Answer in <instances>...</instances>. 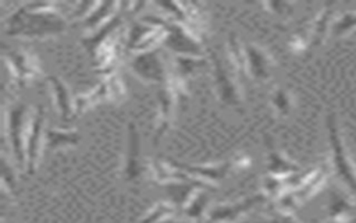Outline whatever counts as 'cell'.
<instances>
[{"instance_id":"obj_21","label":"cell","mask_w":356,"mask_h":223,"mask_svg":"<svg viewBox=\"0 0 356 223\" xmlns=\"http://www.w3.org/2000/svg\"><path fill=\"white\" fill-rule=\"evenodd\" d=\"M327 178H328V169L325 166L316 167V170L312 174V177L300 188L293 190V192H295L296 198L299 199V202H303V201L309 199L317 191H320L324 187V184L327 183Z\"/></svg>"},{"instance_id":"obj_2","label":"cell","mask_w":356,"mask_h":223,"mask_svg":"<svg viewBox=\"0 0 356 223\" xmlns=\"http://www.w3.org/2000/svg\"><path fill=\"white\" fill-rule=\"evenodd\" d=\"M29 106L25 102H17L4 107L3 134L8 141L14 163L18 170L26 169V135L31 123Z\"/></svg>"},{"instance_id":"obj_30","label":"cell","mask_w":356,"mask_h":223,"mask_svg":"<svg viewBox=\"0 0 356 223\" xmlns=\"http://www.w3.org/2000/svg\"><path fill=\"white\" fill-rule=\"evenodd\" d=\"M300 205L299 199L296 198L293 191H285L278 199H277V208L282 213H292L298 206Z\"/></svg>"},{"instance_id":"obj_35","label":"cell","mask_w":356,"mask_h":223,"mask_svg":"<svg viewBox=\"0 0 356 223\" xmlns=\"http://www.w3.org/2000/svg\"><path fill=\"white\" fill-rule=\"evenodd\" d=\"M232 164L234 166H236V167H241V169H246V167H249V164H250V157L248 156V155H242V156H238L234 162H232Z\"/></svg>"},{"instance_id":"obj_36","label":"cell","mask_w":356,"mask_h":223,"mask_svg":"<svg viewBox=\"0 0 356 223\" xmlns=\"http://www.w3.org/2000/svg\"><path fill=\"white\" fill-rule=\"evenodd\" d=\"M159 223H179V222H175V220H172L171 217H167V219H163V220L159 222Z\"/></svg>"},{"instance_id":"obj_14","label":"cell","mask_w":356,"mask_h":223,"mask_svg":"<svg viewBox=\"0 0 356 223\" xmlns=\"http://www.w3.org/2000/svg\"><path fill=\"white\" fill-rule=\"evenodd\" d=\"M142 164H140V139L139 131L134 121L128 124V142L125 151V160H124V178L129 183L136 181L140 177Z\"/></svg>"},{"instance_id":"obj_19","label":"cell","mask_w":356,"mask_h":223,"mask_svg":"<svg viewBox=\"0 0 356 223\" xmlns=\"http://www.w3.org/2000/svg\"><path fill=\"white\" fill-rule=\"evenodd\" d=\"M332 6L334 3H327L324 6V8L318 13V15L314 18V21L312 22V26H310V31H309V46L312 49H316L318 47L325 36H327V32H328V25H330V21L334 15V10H332Z\"/></svg>"},{"instance_id":"obj_12","label":"cell","mask_w":356,"mask_h":223,"mask_svg":"<svg viewBox=\"0 0 356 223\" xmlns=\"http://www.w3.org/2000/svg\"><path fill=\"white\" fill-rule=\"evenodd\" d=\"M246 56V74L257 82H266L271 78L275 60L270 52L256 43H245Z\"/></svg>"},{"instance_id":"obj_1","label":"cell","mask_w":356,"mask_h":223,"mask_svg":"<svg viewBox=\"0 0 356 223\" xmlns=\"http://www.w3.org/2000/svg\"><path fill=\"white\" fill-rule=\"evenodd\" d=\"M63 6L57 1L22 4L6 18L4 33L22 39H46L61 35L68 29Z\"/></svg>"},{"instance_id":"obj_32","label":"cell","mask_w":356,"mask_h":223,"mask_svg":"<svg viewBox=\"0 0 356 223\" xmlns=\"http://www.w3.org/2000/svg\"><path fill=\"white\" fill-rule=\"evenodd\" d=\"M263 6L278 15H289L292 13V4L285 1H271V3H264Z\"/></svg>"},{"instance_id":"obj_29","label":"cell","mask_w":356,"mask_h":223,"mask_svg":"<svg viewBox=\"0 0 356 223\" xmlns=\"http://www.w3.org/2000/svg\"><path fill=\"white\" fill-rule=\"evenodd\" d=\"M1 167H3V173H1L3 190L8 191L10 194H14L15 192V174H14L11 163H8V159L6 155H3V157H1Z\"/></svg>"},{"instance_id":"obj_4","label":"cell","mask_w":356,"mask_h":223,"mask_svg":"<svg viewBox=\"0 0 356 223\" xmlns=\"http://www.w3.org/2000/svg\"><path fill=\"white\" fill-rule=\"evenodd\" d=\"M211 66H213V78H214V89L217 98L221 103L228 105L234 109L242 110L243 106V92L241 88V82L238 79L239 72L231 67H227L221 57L211 52Z\"/></svg>"},{"instance_id":"obj_18","label":"cell","mask_w":356,"mask_h":223,"mask_svg":"<svg viewBox=\"0 0 356 223\" xmlns=\"http://www.w3.org/2000/svg\"><path fill=\"white\" fill-rule=\"evenodd\" d=\"M81 141L78 130H60L47 128L44 132V148L46 151H56L65 146H76Z\"/></svg>"},{"instance_id":"obj_22","label":"cell","mask_w":356,"mask_h":223,"mask_svg":"<svg viewBox=\"0 0 356 223\" xmlns=\"http://www.w3.org/2000/svg\"><path fill=\"white\" fill-rule=\"evenodd\" d=\"M209 201H210V195L207 190H199L195 194V197L191 199V202L185 206L182 213L193 222H200L204 217H207Z\"/></svg>"},{"instance_id":"obj_31","label":"cell","mask_w":356,"mask_h":223,"mask_svg":"<svg viewBox=\"0 0 356 223\" xmlns=\"http://www.w3.org/2000/svg\"><path fill=\"white\" fill-rule=\"evenodd\" d=\"M353 28H356V13H346L334 24L332 33L335 36H341Z\"/></svg>"},{"instance_id":"obj_27","label":"cell","mask_w":356,"mask_h":223,"mask_svg":"<svg viewBox=\"0 0 356 223\" xmlns=\"http://www.w3.org/2000/svg\"><path fill=\"white\" fill-rule=\"evenodd\" d=\"M285 191H288V190H286L284 177H277V176L267 174L263 178V194L268 199H275L277 201Z\"/></svg>"},{"instance_id":"obj_13","label":"cell","mask_w":356,"mask_h":223,"mask_svg":"<svg viewBox=\"0 0 356 223\" xmlns=\"http://www.w3.org/2000/svg\"><path fill=\"white\" fill-rule=\"evenodd\" d=\"M177 169L189 174L195 181L204 184L210 190L216 188L220 181H222L228 171L232 167V162L225 160L220 163H209V164H188L177 160H170Z\"/></svg>"},{"instance_id":"obj_6","label":"cell","mask_w":356,"mask_h":223,"mask_svg":"<svg viewBox=\"0 0 356 223\" xmlns=\"http://www.w3.org/2000/svg\"><path fill=\"white\" fill-rule=\"evenodd\" d=\"M3 61L10 71V77L19 89H24L42 74L40 61L29 49H8L3 53Z\"/></svg>"},{"instance_id":"obj_17","label":"cell","mask_w":356,"mask_h":223,"mask_svg":"<svg viewBox=\"0 0 356 223\" xmlns=\"http://www.w3.org/2000/svg\"><path fill=\"white\" fill-rule=\"evenodd\" d=\"M121 8V3L118 1H97L96 7L92 10V13L81 21L82 28L90 35L95 31H97L100 26H103L106 22H108Z\"/></svg>"},{"instance_id":"obj_20","label":"cell","mask_w":356,"mask_h":223,"mask_svg":"<svg viewBox=\"0 0 356 223\" xmlns=\"http://www.w3.org/2000/svg\"><path fill=\"white\" fill-rule=\"evenodd\" d=\"M207 64L206 57H192V56H178L174 54L171 72L177 75L179 79L188 84V78L199 68Z\"/></svg>"},{"instance_id":"obj_23","label":"cell","mask_w":356,"mask_h":223,"mask_svg":"<svg viewBox=\"0 0 356 223\" xmlns=\"http://www.w3.org/2000/svg\"><path fill=\"white\" fill-rule=\"evenodd\" d=\"M156 28L157 26L146 24L142 20L135 21L128 29L127 40H125V50L132 53L149 35H152L156 31Z\"/></svg>"},{"instance_id":"obj_28","label":"cell","mask_w":356,"mask_h":223,"mask_svg":"<svg viewBox=\"0 0 356 223\" xmlns=\"http://www.w3.org/2000/svg\"><path fill=\"white\" fill-rule=\"evenodd\" d=\"M350 205L348 201L337 194L335 191L331 192L330 197V206H328V217H342V216H350Z\"/></svg>"},{"instance_id":"obj_5","label":"cell","mask_w":356,"mask_h":223,"mask_svg":"<svg viewBox=\"0 0 356 223\" xmlns=\"http://www.w3.org/2000/svg\"><path fill=\"white\" fill-rule=\"evenodd\" d=\"M327 131H328V141L332 151V164L337 174L342 178V181L352 190L356 195V166L349 157L346 148L342 142L341 132L338 128L337 116L334 112H330L325 117Z\"/></svg>"},{"instance_id":"obj_8","label":"cell","mask_w":356,"mask_h":223,"mask_svg":"<svg viewBox=\"0 0 356 223\" xmlns=\"http://www.w3.org/2000/svg\"><path fill=\"white\" fill-rule=\"evenodd\" d=\"M125 96V85L117 74H111L93 88L90 92L82 93L74 99L75 116L82 114L88 107L102 100H121Z\"/></svg>"},{"instance_id":"obj_34","label":"cell","mask_w":356,"mask_h":223,"mask_svg":"<svg viewBox=\"0 0 356 223\" xmlns=\"http://www.w3.org/2000/svg\"><path fill=\"white\" fill-rule=\"evenodd\" d=\"M309 45L306 43V39L300 35V33H293L289 39V49L293 53H299L302 50H305Z\"/></svg>"},{"instance_id":"obj_7","label":"cell","mask_w":356,"mask_h":223,"mask_svg":"<svg viewBox=\"0 0 356 223\" xmlns=\"http://www.w3.org/2000/svg\"><path fill=\"white\" fill-rule=\"evenodd\" d=\"M129 67L139 79L147 84H157L159 86L164 85L171 74V68H168L167 61L157 49L135 54Z\"/></svg>"},{"instance_id":"obj_25","label":"cell","mask_w":356,"mask_h":223,"mask_svg":"<svg viewBox=\"0 0 356 223\" xmlns=\"http://www.w3.org/2000/svg\"><path fill=\"white\" fill-rule=\"evenodd\" d=\"M270 102H271V106L275 110V113L280 116H288L292 112L293 105H295L292 92L282 86H277L273 91V93L270 96Z\"/></svg>"},{"instance_id":"obj_3","label":"cell","mask_w":356,"mask_h":223,"mask_svg":"<svg viewBox=\"0 0 356 223\" xmlns=\"http://www.w3.org/2000/svg\"><path fill=\"white\" fill-rule=\"evenodd\" d=\"M142 21L154 26H160L165 31L164 46L178 56H192V57H206L203 40L196 36L185 25L168 18L154 14L143 15Z\"/></svg>"},{"instance_id":"obj_33","label":"cell","mask_w":356,"mask_h":223,"mask_svg":"<svg viewBox=\"0 0 356 223\" xmlns=\"http://www.w3.org/2000/svg\"><path fill=\"white\" fill-rule=\"evenodd\" d=\"M252 223H299L292 213H282L280 212L278 215L267 219V220H257V222H252Z\"/></svg>"},{"instance_id":"obj_15","label":"cell","mask_w":356,"mask_h":223,"mask_svg":"<svg viewBox=\"0 0 356 223\" xmlns=\"http://www.w3.org/2000/svg\"><path fill=\"white\" fill-rule=\"evenodd\" d=\"M264 142L268 149V164H267V174L277 176V177H288L291 174L302 171L300 166L291 159H288L280 149L274 146V141L270 135H264Z\"/></svg>"},{"instance_id":"obj_9","label":"cell","mask_w":356,"mask_h":223,"mask_svg":"<svg viewBox=\"0 0 356 223\" xmlns=\"http://www.w3.org/2000/svg\"><path fill=\"white\" fill-rule=\"evenodd\" d=\"M44 107L42 103H39L31 116L29 130L26 135L25 153L28 176H33L36 173V167L39 164L40 155L44 148Z\"/></svg>"},{"instance_id":"obj_26","label":"cell","mask_w":356,"mask_h":223,"mask_svg":"<svg viewBox=\"0 0 356 223\" xmlns=\"http://www.w3.org/2000/svg\"><path fill=\"white\" fill-rule=\"evenodd\" d=\"M175 212L177 209L170 201H161L147 212V215L140 220V223H159L163 219L171 217Z\"/></svg>"},{"instance_id":"obj_10","label":"cell","mask_w":356,"mask_h":223,"mask_svg":"<svg viewBox=\"0 0 356 223\" xmlns=\"http://www.w3.org/2000/svg\"><path fill=\"white\" fill-rule=\"evenodd\" d=\"M157 100H159V113L156 118V130H154V138H153L154 145H157L161 141L164 134L171 127L175 116V109L181 102V98L174 89V86L171 85V82L167 81L164 85L159 86Z\"/></svg>"},{"instance_id":"obj_24","label":"cell","mask_w":356,"mask_h":223,"mask_svg":"<svg viewBox=\"0 0 356 223\" xmlns=\"http://www.w3.org/2000/svg\"><path fill=\"white\" fill-rule=\"evenodd\" d=\"M228 57L229 63L234 66V68L239 72V75H248L246 74V56H245V49L243 45L241 43L239 38L231 32L228 35Z\"/></svg>"},{"instance_id":"obj_16","label":"cell","mask_w":356,"mask_h":223,"mask_svg":"<svg viewBox=\"0 0 356 223\" xmlns=\"http://www.w3.org/2000/svg\"><path fill=\"white\" fill-rule=\"evenodd\" d=\"M47 82L51 91L53 102L60 113L63 120H70L71 117L75 116V106H74V99L71 98L70 89L65 85V82L57 77V75H49Z\"/></svg>"},{"instance_id":"obj_11","label":"cell","mask_w":356,"mask_h":223,"mask_svg":"<svg viewBox=\"0 0 356 223\" xmlns=\"http://www.w3.org/2000/svg\"><path fill=\"white\" fill-rule=\"evenodd\" d=\"M267 199L268 198L263 192H259L239 199L235 203L216 205L209 209L206 219L209 223H236L243 215H246L257 205L264 203Z\"/></svg>"}]
</instances>
